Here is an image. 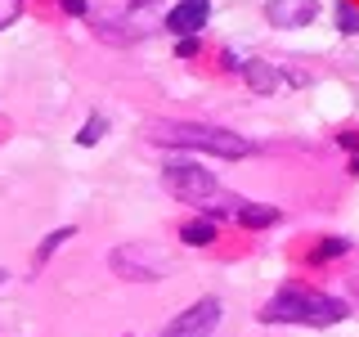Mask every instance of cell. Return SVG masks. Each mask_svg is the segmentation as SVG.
<instances>
[{"label":"cell","mask_w":359,"mask_h":337,"mask_svg":"<svg viewBox=\"0 0 359 337\" xmlns=\"http://www.w3.org/2000/svg\"><path fill=\"white\" fill-rule=\"evenodd\" d=\"M144 135H149L153 144H162V149L211 153V157H229V162L256 153V140H247L238 131H224L216 121H153Z\"/></svg>","instance_id":"1"},{"label":"cell","mask_w":359,"mask_h":337,"mask_svg":"<svg viewBox=\"0 0 359 337\" xmlns=\"http://www.w3.org/2000/svg\"><path fill=\"white\" fill-rule=\"evenodd\" d=\"M346 319V301L314 292L306 284H287L261 306V324H306V329H328Z\"/></svg>","instance_id":"2"},{"label":"cell","mask_w":359,"mask_h":337,"mask_svg":"<svg viewBox=\"0 0 359 337\" xmlns=\"http://www.w3.org/2000/svg\"><path fill=\"white\" fill-rule=\"evenodd\" d=\"M162 185H166V194H171V198L194 202V207H207V202L220 198L216 176H211L207 166H198V162H166L162 166Z\"/></svg>","instance_id":"3"},{"label":"cell","mask_w":359,"mask_h":337,"mask_svg":"<svg viewBox=\"0 0 359 337\" xmlns=\"http://www.w3.org/2000/svg\"><path fill=\"white\" fill-rule=\"evenodd\" d=\"M108 265L117 279H130V284H157V279L171 275V261L162 252H153L149 243H130V247H112Z\"/></svg>","instance_id":"4"},{"label":"cell","mask_w":359,"mask_h":337,"mask_svg":"<svg viewBox=\"0 0 359 337\" xmlns=\"http://www.w3.org/2000/svg\"><path fill=\"white\" fill-rule=\"evenodd\" d=\"M220 324V301L216 297H202L189 310H180L171 324H166L157 337H211V329Z\"/></svg>","instance_id":"5"},{"label":"cell","mask_w":359,"mask_h":337,"mask_svg":"<svg viewBox=\"0 0 359 337\" xmlns=\"http://www.w3.org/2000/svg\"><path fill=\"white\" fill-rule=\"evenodd\" d=\"M207 14H211V0H175L171 9H166V32L171 37H198L202 27H207Z\"/></svg>","instance_id":"6"},{"label":"cell","mask_w":359,"mask_h":337,"mask_svg":"<svg viewBox=\"0 0 359 337\" xmlns=\"http://www.w3.org/2000/svg\"><path fill=\"white\" fill-rule=\"evenodd\" d=\"M319 14V0H269L265 5V18L269 27H306Z\"/></svg>","instance_id":"7"},{"label":"cell","mask_w":359,"mask_h":337,"mask_svg":"<svg viewBox=\"0 0 359 337\" xmlns=\"http://www.w3.org/2000/svg\"><path fill=\"white\" fill-rule=\"evenodd\" d=\"M243 67V77H247V86L256 90V95H274L278 86H283V72H278V67H269L265 59H243L238 63Z\"/></svg>","instance_id":"8"},{"label":"cell","mask_w":359,"mask_h":337,"mask_svg":"<svg viewBox=\"0 0 359 337\" xmlns=\"http://www.w3.org/2000/svg\"><path fill=\"white\" fill-rule=\"evenodd\" d=\"M233 220L243 225V230H269V225L283 220V211L278 207H261V202H233Z\"/></svg>","instance_id":"9"},{"label":"cell","mask_w":359,"mask_h":337,"mask_svg":"<svg viewBox=\"0 0 359 337\" xmlns=\"http://www.w3.org/2000/svg\"><path fill=\"white\" fill-rule=\"evenodd\" d=\"M216 220L211 216H198V220H189V225H180V243H189V247H207V243H216Z\"/></svg>","instance_id":"10"},{"label":"cell","mask_w":359,"mask_h":337,"mask_svg":"<svg viewBox=\"0 0 359 337\" xmlns=\"http://www.w3.org/2000/svg\"><path fill=\"white\" fill-rule=\"evenodd\" d=\"M346 252H351V243H346V239H323V243L310 247L306 261H310V265H323V261H332V256H346Z\"/></svg>","instance_id":"11"},{"label":"cell","mask_w":359,"mask_h":337,"mask_svg":"<svg viewBox=\"0 0 359 337\" xmlns=\"http://www.w3.org/2000/svg\"><path fill=\"white\" fill-rule=\"evenodd\" d=\"M72 234H76V230H72V225H63V230H54V234H45V243L36 247V265H45V261H50V256H54V252H59V247H63L67 239H72Z\"/></svg>","instance_id":"12"},{"label":"cell","mask_w":359,"mask_h":337,"mask_svg":"<svg viewBox=\"0 0 359 337\" xmlns=\"http://www.w3.org/2000/svg\"><path fill=\"white\" fill-rule=\"evenodd\" d=\"M104 135H108V117H99V112H95V117H90L86 126L76 131V144H81V149H90V144H99Z\"/></svg>","instance_id":"13"},{"label":"cell","mask_w":359,"mask_h":337,"mask_svg":"<svg viewBox=\"0 0 359 337\" xmlns=\"http://www.w3.org/2000/svg\"><path fill=\"white\" fill-rule=\"evenodd\" d=\"M332 14H337V27H341V32H359V9L351 5V0H337Z\"/></svg>","instance_id":"14"},{"label":"cell","mask_w":359,"mask_h":337,"mask_svg":"<svg viewBox=\"0 0 359 337\" xmlns=\"http://www.w3.org/2000/svg\"><path fill=\"white\" fill-rule=\"evenodd\" d=\"M18 9H22V0H0V27H9L18 18Z\"/></svg>","instance_id":"15"},{"label":"cell","mask_w":359,"mask_h":337,"mask_svg":"<svg viewBox=\"0 0 359 337\" xmlns=\"http://www.w3.org/2000/svg\"><path fill=\"white\" fill-rule=\"evenodd\" d=\"M337 144H341V149H351V153H359V135L355 131H341V135H337Z\"/></svg>","instance_id":"16"},{"label":"cell","mask_w":359,"mask_h":337,"mask_svg":"<svg viewBox=\"0 0 359 337\" xmlns=\"http://www.w3.org/2000/svg\"><path fill=\"white\" fill-rule=\"evenodd\" d=\"M63 9H67V14H76V18H86V14H90L86 0H63Z\"/></svg>","instance_id":"17"},{"label":"cell","mask_w":359,"mask_h":337,"mask_svg":"<svg viewBox=\"0 0 359 337\" xmlns=\"http://www.w3.org/2000/svg\"><path fill=\"white\" fill-rule=\"evenodd\" d=\"M175 54H180V59H189V54H198V45H194V37H184V41H180V45H175Z\"/></svg>","instance_id":"18"},{"label":"cell","mask_w":359,"mask_h":337,"mask_svg":"<svg viewBox=\"0 0 359 337\" xmlns=\"http://www.w3.org/2000/svg\"><path fill=\"white\" fill-rule=\"evenodd\" d=\"M351 171H355V176H359V153H355V162H351Z\"/></svg>","instance_id":"19"},{"label":"cell","mask_w":359,"mask_h":337,"mask_svg":"<svg viewBox=\"0 0 359 337\" xmlns=\"http://www.w3.org/2000/svg\"><path fill=\"white\" fill-rule=\"evenodd\" d=\"M0 284H5V270H0Z\"/></svg>","instance_id":"20"},{"label":"cell","mask_w":359,"mask_h":337,"mask_svg":"<svg viewBox=\"0 0 359 337\" xmlns=\"http://www.w3.org/2000/svg\"><path fill=\"white\" fill-rule=\"evenodd\" d=\"M126 337H130V333H126Z\"/></svg>","instance_id":"21"}]
</instances>
